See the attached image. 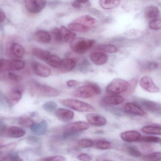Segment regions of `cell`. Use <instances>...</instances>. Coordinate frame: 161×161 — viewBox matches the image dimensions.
<instances>
[{"mask_svg": "<svg viewBox=\"0 0 161 161\" xmlns=\"http://www.w3.org/2000/svg\"><path fill=\"white\" fill-rule=\"evenodd\" d=\"M18 123L23 127H31L34 123V122L29 117L22 116L19 119Z\"/></svg>", "mask_w": 161, "mask_h": 161, "instance_id": "836d02e7", "label": "cell"}, {"mask_svg": "<svg viewBox=\"0 0 161 161\" xmlns=\"http://www.w3.org/2000/svg\"><path fill=\"white\" fill-rule=\"evenodd\" d=\"M59 30L63 41L70 43L76 38V33L65 26H61Z\"/></svg>", "mask_w": 161, "mask_h": 161, "instance_id": "cb8c5ba5", "label": "cell"}, {"mask_svg": "<svg viewBox=\"0 0 161 161\" xmlns=\"http://www.w3.org/2000/svg\"><path fill=\"white\" fill-rule=\"evenodd\" d=\"M3 72V59H0V73Z\"/></svg>", "mask_w": 161, "mask_h": 161, "instance_id": "db71d44e", "label": "cell"}, {"mask_svg": "<svg viewBox=\"0 0 161 161\" xmlns=\"http://www.w3.org/2000/svg\"><path fill=\"white\" fill-rule=\"evenodd\" d=\"M62 59L57 55L52 54L49 57L46 61V63L51 66L52 67L55 69H58L61 64Z\"/></svg>", "mask_w": 161, "mask_h": 161, "instance_id": "1f68e13d", "label": "cell"}, {"mask_svg": "<svg viewBox=\"0 0 161 161\" xmlns=\"http://www.w3.org/2000/svg\"><path fill=\"white\" fill-rule=\"evenodd\" d=\"M77 159L80 161H89L92 160V157L89 154L86 153H82L77 156Z\"/></svg>", "mask_w": 161, "mask_h": 161, "instance_id": "7dc6e473", "label": "cell"}, {"mask_svg": "<svg viewBox=\"0 0 161 161\" xmlns=\"http://www.w3.org/2000/svg\"><path fill=\"white\" fill-rule=\"evenodd\" d=\"M62 105L80 112H94L95 107L87 103L74 99L67 98L60 101Z\"/></svg>", "mask_w": 161, "mask_h": 161, "instance_id": "3957f363", "label": "cell"}, {"mask_svg": "<svg viewBox=\"0 0 161 161\" xmlns=\"http://www.w3.org/2000/svg\"><path fill=\"white\" fill-rule=\"evenodd\" d=\"M30 92L32 97H53L60 95L56 88L34 82L30 86Z\"/></svg>", "mask_w": 161, "mask_h": 161, "instance_id": "6da1fadb", "label": "cell"}, {"mask_svg": "<svg viewBox=\"0 0 161 161\" xmlns=\"http://www.w3.org/2000/svg\"><path fill=\"white\" fill-rule=\"evenodd\" d=\"M52 35L53 36V38L57 42H62V37L60 34V30L57 28H54L51 31Z\"/></svg>", "mask_w": 161, "mask_h": 161, "instance_id": "b9f144b4", "label": "cell"}, {"mask_svg": "<svg viewBox=\"0 0 161 161\" xmlns=\"http://www.w3.org/2000/svg\"><path fill=\"white\" fill-rule=\"evenodd\" d=\"M127 152L131 156L135 157H139L142 156L140 152L134 146H130L127 147Z\"/></svg>", "mask_w": 161, "mask_h": 161, "instance_id": "f35d334b", "label": "cell"}, {"mask_svg": "<svg viewBox=\"0 0 161 161\" xmlns=\"http://www.w3.org/2000/svg\"><path fill=\"white\" fill-rule=\"evenodd\" d=\"M88 69V66L86 63H84V64H82L80 65V70L81 72L86 73Z\"/></svg>", "mask_w": 161, "mask_h": 161, "instance_id": "f907efd6", "label": "cell"}, {"mask_svg": "<svg viewBox=\"0 0 161 161\" xmlns=\"http://www.w3.org/2000/svg\"><path fill=\"white\" fill-rule=\"evenodd\" d=\"M94 146L98 149H110L112 147V144L110 141L104 139H99L94 141Z\"/></svg>", "mask_w": 161, "mask_h": 161, "instance_id": "4dcf8cb0", "label": "cell"}, {"mask_svg": "<svg viewBox=\"0 0 161 161\" xmlns=\"http://www.w3.org/2000/svg\"><path fill=\"white\" fill-rule=\"evenodd\" d=\"M87 122L90 125L101 127L106 125L107 120L103 116L95 113H89L86 116Z\"/></svg>", "mask_w": 161, "mask_h": 161, "instance_id": "8fae6325", "label": "cell"}, {"mask_svg": "<svg viewBox=\"0 0 161 161\" xmlns=\"http://www.w3.org/2000/svg\"><path fill=\"white\" fill-rule=\"evenodd\" d=\"M89 128L88 123L84 121H77L67 124L64 128L63 132L70 134L79 133Z\"/></svg>", "mask_w": 161, "mask_h": 161, "instance_id": "ba28073f", "label": "cell"}, {"mask_svg": "<svg viewBox=\"0 0 161 161\" xmlns=\"http://www.w3.org/2000/svg\"><path fill=\"white\" fill-rule=\"evenodd\" d=\"M134 101L138 104L144 111L151 112L160 115L161 114V104L153 101L146 99L135 98Z\"/></svg>", "mask_w": 161, "mask_h": 161, "instance_id": "8992f818", "label": "cell"}, {"mask_svg": "<svg viewBox=\"0 0 161 161\" xmlns=\"http://www.w3.org/2000/svg\"><path fill=\"white\" fill-rule=\"evenodd\" d=\"M26 9L32 14L40 13L47 5V0H25Z\"/></svg>", "mask_w": 161, "mask_h": 161, "instance_id": "9c48e42d", "label": "cell"}, {"mask_svg": "<svg viewBox=\"0 0 161 161\" xmlns=\"http://www.w3.org/2000/svg\"><path fill=\"white\" fill-rule=\"evenodd\" d=\"M8 77L10 80L14 82L20 81L22 80L21 76L14 72H9L8 74Z\"/></svg>", "mask_w": 161, "mask_h": 161, "instance_id": "f6af8a7d", "label": "cell"}, {"mask_svg": "<svg viewBox=\"0 0 161 161\" xmlns=\"http://www.w3.org/2000/svg\"><path fill=\"white\" fill-rule=\"evenodd\" d=\"M121 139L126 142H134L139 141L141 134L136 130H129L123 132L120 135Z\"/></svg>", "mask_w": 161, "mask_h": 161, "instance_id": "9a60e30c", "label": "cell"}, {"mask_svg": "<svg viewBox=\"0 0 161 161\" xmlns=\"http://www.w3.org/2000/svg\"><path fill=\"white\" fill-rule=\"evenodd\" d=\"M88 0H76L75 1L79 3H85L88 1Z\"/></svg>", "mask_w": 161, "mask_h": 161, "instance_id": "11a10c76", "label": "cell"}, {"mask_svg": "<svg viewBox=\"0 0 161 161\" xmlns=\"http://www.w3.org/2000/svg\"><path fill=\"white\" fill-rule=\"evenodd\" d=\"M3 124V123L0 120V128H1V126H2Z\"/></svg>", "mask_w": 161, "mask_h": 161, "instance_id": "9f6ffc18", "label": "cell"}, {"mask_svg": "<svg viewBox=\"0 0 161 161\" xmlns=\"http://www.w3.org/2000/svg\"><path fill=\"white\" fill-rule=\"evenodd\" d=\"M96 41L94 39L85 38H75L70 42L71 49L75 53L83 54L92 48Z\"/></svg>", "mask_w": 161, "mask_h": 161, "instance_id": "277c9868", "label": "cell"}, {"mask_svg": "<svg viewBox=\"0 0 161 161\" xmlns=\"http://www.w3.org/2000/svg\"><path fill=\"white\" fill-rule=\"evenodd\" d=\"M79 84H80V82L74 80H69L66 83L67 86L69 87H74L79 85Z\"/></svg>", "mask_w": 161, "mask_h": 161, "instance_id": "c3c4849f", "label": "cell"}, {"mask_svg": "<svg viewBox=\"0 0 161 161\" xmlns=\"http://www.w3.org/2000/svg\"><path fill=\"white\" fill-rule=\"evenodd\" d=\"M149 27L151 30H155V31L160 30L161 28V21L160 19H153L150 21Z\"/></svg>", "mask_w": 161, "mask_h": 161, "instance_id": "ab89813d", "label": "cell"}, {"mask_svg": "<svg viewBox=\"0 0 161 161\" xmlns=\"http://www.w3.org/2000/svg\"><path fill=\"white\" fill-rule=\"evenodd\" d=\"M31 67L34 73L40 77L47 78L51 73V69L48 67L37 62H32Z\"/></svg>", "mask_w": 161, "mask_h": 161, "instance_id": "4fadbf2b", "label": "cell"}, {"mask_svg": "<svg viewBox=\"0 0 161 161\" xmlns=\"http://www.w3.org/2000/svg\"><path fill=\"white\" fill-rule=\"evenodd\" d=\"M129 87V82L123 79L116 78L107 85L106 90L109 94L118 95L128 91Z\"/></svg>", "mask_w": 161, "mask_h": 161, "instance_id": "5b68a950", "label": "cell"}, {"mask_svg": "<svg viewBox=\"0 0 161 161\" xmlns=\"http://www.w3.org/2000/svg\"><path fill=\"white\" fill-rule=\"evenodd\" d=\"M69 29L74 32L79 33L87 32L90 31V28L78 22L72 21L68 25Z\"/></svg>", "mask_w": 161, "mask_h": 161, "instance_id": "83f0119b", "label": "cell"}, {"mask_svg": "<svg viewBox=\"0 0 161 161\" xmlns=\"http://www.w3.org/2000/svg\"><path fill=\"white\" fill-rule=\"evenodd\" d=\"M99 3L103 9L112 10L118 7L120 4V0H99Z\"/></svg>", "mask_w": 161, "mask_h": 161, "instance_id": "4316f807", "label": "cell"}, {"mask_svg": "<svg viewBox=\"0 0 161 161\" xmlns=\"http://www.w3.org/2000/svg\"><path fill=\"white\" fill-rule=\"evenodd\" d=\"M139 84L143 89L149 93H157L160 91L152 78L148 76L142 77L139 80Z\"/></svg>", "mask_w": 161, "mask_h": 161, "instance_id": "30bf717a", "label": "cell"}, {"mask_svg": "<svg viewBox=\"0 0 161 161\" xmlns=\"http://www.w3.org/2000/svg\"><path fill=\"white\" fill-rule=\"evenodd\" d=\"M25 134L26 131L23 129L17 126L7 127L3 124L0 128V136L16 138L22 137Z\"/></svg>", "mask_w": 161, "mask_h": 161, "instance_id": "52a82bcc", "label": "cell"}, {"mask_svg": "<svg viewBox=\"0 0 161 161\" xmlns=\"http://www.w3.org/2000/svg\"><path fill=\"white\" fill-rule=\"evenodd\" d=\"M101 88L95 83L87 82L86 85L78 87L73 92V96L76 97L86 99L93 97L101 94Z\"/></svg>", "mask_w": 161, "mask_h": 161, "instance_id": "7a4b0ae2", "label": "cell"}, {"mask_svg": "<svg viewBox=\"0 0 161 161\" xmlns=\"http://www.w3.org/2000/svg\"><path fill=\"white\" fill-rule=\"evenodd\" d=\"M143 159L147 161H160L161 159V153L160 152H156L149 154L144 155Z\"/></svg>", "mask_w": 161, "mask_h": 161, "instance_id": "e575fe53", "label": "cell"}, {"mask_svg": "<svg viewBox=\"0 0 161 161\" xmlns=\"http://www.w3.org/2000/svg\"><path fill=\"white\" fill-rule=\"evenodd\" d=\"M30 128L34 134L38 136L43 135L47 131V123L46 120L43 119L38 123H34Z\"/></svg>", "mask_w": 161, "mask_h": 161, "instance_id": "ac0fdd59", "label": "cell"}, {"mask_svg": "<svg viewBox=\"0 0 161 161\" xmlns=\"http://www.w3.org/2000/svg\"><path fill=\"white\" fill-rule=\"evenodd\" d=\"M123 108L126 113L131 114L139 116H145L147 115L145 111L135 103H127L125 104Z\"/></svg>", "mask_w": 161, "mask_h": 161, "instance_id": "7c38bea8", "label": "cell"}, {"mask_svg": "<svg viewBox=\"0 0 161 161\" xmlns=\"http://www.w3.org/2000/svg\"><path fill=\"white\" fill-rule=\"evenodd\" d=\"M137 82H138V79L137 78H134L131 80L130 82V87L127 91L129 92V94L132 93L134 91L137 85Z\"/></svg>", "mask_w": 161, "mask_h": 161, "instance_id": "bcb514c9", "label": "cell"}, {"mask_svg": "<svg viewBox=\"0 0 161 161\" xmlns=\"http://www.w3.org/2000/svg\"><path fill=\"white\" fill-rule=\"evenodd\" d=\"M97 49L101 51L111 53H116L118 51L117 47L114 45L112 44L101 45L98 47Z\"/></svg>", "mask_w": 161, "mask_h": 161, "instance_id": "d6a6232c", "label": "cell"}, {"mask_svg": "<svg viewBox=\"0 0 161 161\" xmlns=\"http://www.w3.org/2000/svg\"><path fill=\"white\" fill-rule=\"evenodd\" d=\"M139 142H146V143H159L161 142V138L158 136H149L142 137L139 140Z\"/></svg>", "mask_w": 161, "mask_h": 161, "instance_id": "d590c367", "label": "cell"}, {"mask_svg": "<svg viewBox=\"0 0 161 161\" xmlns=\"http://www.w3.org/2000/svg\"><path fill=\"white\" fill-rule=\"evenodd\" d=\"M27 141L31 143H36L40 141V139L36 136H30L27 138Z\"/></svg>", "mask_w": 161, "mask_h": 161, "instance_id": "681fc988", "label": "cell"}, {"mask_svg": "<svg viewBox=\"0 0 161 161\" xmlns=\"http://www.w3.org/2000/svg\"><path fill=\"white\" fill-rule=\"evenodd\" d=\"M55 115L60 120L64 122H68L72 120L74 117V112L64 108L57 109L55 112Z\"/></svg>", "mask_w": 161, "mask_h": 161, "instance_id": "ffe728a7", "label": "cell"}, {"mask_svg": "<svg viewBox=\"0 0 161 161\" xmlns=\"http://www.w3.org/2000/svg\"><path fill=\"white\" fill-rule=\"evenodd\" d=\"M17 142H11L0 146V161H6L10 153L17 147Z\"/></svg>", "mask_w": 161, "mask_h": 161, "instance_id": "5bb4252c", "label": "cell"}, {"mask_svg": "<svg viewBox=\"0 0 161 161\" xmlns=\"http://www.w3.org/2000/svg\"><path fill=\"white\" fill-rule=\"evenodd\" d=\"M141 130L144 133L147 134L160 135L161 134V129L160 126L149 125L144 126L141 129Z\"/></svg>", "mask_w": 161, "mask_h": 161, "instance_id": "f546056e", "label": "cell"}, {"mask_svg": "<svg viewBox=\"0 0 161 161\" xmlns=\"http://www.w3.org/2000/svg\"><path fill=\"white\" fill-rule=\"evenodd\" d=\"M78 142L79 147L83 148L91 147L94 146V141L93 140L89 139H86V138L80 139Z\"/></svg>", "mask_w": 161, "mask_h": 161, "instance_id": "74e56055", "label": "cell"}, {"mask_svg": "<svg viewBox=\"0 0 161 161\" xmlns=\"http://www.w3.org/2000/svg\"><path fill=\"white\" fill-rule=\"evenodd\" d=\"M25 53V48L20 44L14 43L11 45L10 53L12 56L17 58H21L23 57Z\"/></svg>", "mask_w": 161, "mask_h": 161, "instance_id": "d4e9b609", "label": "cell"}, {"mask_svg": "<svg viewBox=\"0 0 161 161\" xmlns=\"http://www.w3.org/2000/svg\"><path fill=\"white\" fill-rule=\"evenodd\" d=\"M43 108L45 111L49 113L54 112L57 108V104L53 101H48L45 103L43 105Z\"/></svg>", "mask_w": 161, "mask_h": 161, "instance_id": "8d00e7d4", "label": "cell"}, {"mask_svg": "<svg viewBox=\"0 0 161 161\" xmlns=\"http://www.w3.org/2000/svg\"><path fill=\"white\" fill-rule=\"evenodd\" d=\"M34 38L36 41L39 43H49L51 40V36L48 32L45 31H39L36 32L34 35Z\"/></svg>", "mask_w": 161, "mask_h": 161, "instance_id": "484cf974", "label": "cell"}, {"mask_svg": "<svg viewBox=\"0 0 161 161\" xmlns=\"http://www.w3.org/2000/svg\"><path fill=\"white\" fill-rule=\"evenodd\" d=\"M144 67L146 69L149 71L154 70L158 68L159 64L154 61H149L145 64Z\"/></svg>", "mask_w": 161, "mask_h": 161, "instance_id": "60d3db41", "label": "cell"}, {"mask_svg": "<svg viewBox=\"0 0 161 161\" xmlns=\"http://www.w3.org/2000/svg\"><path fill=\"white\" fill-rule=\"evenodd\" d=\"M41 161H64L66 160L65 157L61 155H54V156H50L40 159Z\"/></svg>", "mask_w": 161, "mask_h": 161, "instance_id": "7bdbcfd3", "label": "cell"}, {"mask_svg": "<svg viewBox=\"0 0 161 161\" xmlns=\"http://www.w3.org/2000/svg\"><path fill=\"white\" fill-rule=\"evenodd\" d=\"M22 92L17 88H13L7 95V100L9 104L14 105L18 103L22 98Z\"/></svg>", "mask_w": 161, "mask_h": 161, "instance_id": "2e32d148", "label": "cell"}, {"mask_svg": "<svg viewBox=\"0 0 161 161\" xmlns=\"http://www.w3.org/2000/svg\"><path fill=\"white\" fill-rule=\"evenodd\" d=\"M33 54L38 59L46 62L47 59L51 55V53L48 51L42 49L35 48L32 50Z\"/></svg>", "mask_w": 161, "mask_h": 161, "instance_id": "f1b7e54d", "label": "cell"}, {"mask_svg": "<svg viewBox=\"0 0 161 161\" xmlns=\"http://www.w3.org/2000/svg\"><path fill=\"white\" fill-rule=\"evenodd\" d=\"M76 65V62L73 59L62 60L59 69L63 73H67L72 71Z\"/></svg>", "mask_w": 161, "mask_h": 161, "instance_id": "7402d4cb", "label": "cell"}, {"mask_svg": "<svg viewBox=\"0 0 161 161\" xmlns=\"http://www.w3.org/2000/svg\"><path fill=\"white\" fill-rule=\"evenodd\" d=\"M72 5L73 7H75V8H80L81 7L80 3H79L77 2L76 1L72 3Z\"/></svg>", "mask_w": 161, "mask_h": 161, "instance_id": "f5cc1de1", "label": "cell"}, {"mask_svg": "<svg viewBox=\"0 0 161 161\" xmlns=\"http://www.w3.org/2000/svg\"><path fill=\"white\" fill-rule=\"evenodd\" d=\"M6 19V15L1 8H0V23H2Z\"/></svg>", "mask_w": 161, "mask_h": 161, "instance_id": "816d5d0a", "label": "cell"}, {"mask_svg": "<svg viewBox=\"0 0 161 161\" xmlns=\"http://www.w3.org/2000/svg\"><path fill=\"white\" fill-rule=\"evenodd\" d=\"M22 160L17 153L13 152L7 157L6 161H22Z\"/></svg>", "mask_w": 161, "mask_h": 161, "instance_id": "ee69618b", "label": "cell"}, {"mask_svg": "<svg viewBox=\"0 0 161 161\" xmlns=\"http://www.w3.org/2000/svg\"><path fill=\"white\" fill-rule=\"evenodd\" d=\"M73 21L81 23L90 29L96 26L97 23V20L96 19L87 15L79 17L78 18L74 19Z\"/></svg>", "mask_w": 161, "mask_h": 161, "instance_id": "603a6c76", "label": "cell"}, {"mask_svg": "<svg viewBox=\"0 0 161 161\" xmlns=\"http://www.w3.org/2000/svg\"><path fill=\"white\" fill-rule=\"evenodd\" d=\"M125 99L119 95H114L106 96L103 98L102 102L103 104L109 106L118 105L123 103Z\"/></svg>", "mask_w": 161, "mask_h": 161, "instance_id": "e0dca14e", "label": "cell"}, {"mask_svg": "<svg viewBox=\"0 0 161 161\" xmlns=\"http://www.w3.org/2000/svg\"><path fill=\"white\" fill-rule=\"evenodd\" d=\"M91 62L96 65H103L107 63L108 61V56L103 52L93 53L90 55Z\"/></svg>", "mask_w": 161, "mask_h": 161, "instance_id": "d6986e66", "label": "cell"}, {"mask_svg": "<svg viewBox=\"0 0 161 161\" xmlns=\"http://www.w3.org/2000/svg\"><path fill=\"white\" fill-rule=\"evenodd\" d=\"M144 15L149 21L160 19V12L159 9L156 6L150 5L145 8Z\"/></svg>", "mask_w": 161, "mask_h": 161, "instance_id": "44dd1931", "label": "cell"}]
</instances>
